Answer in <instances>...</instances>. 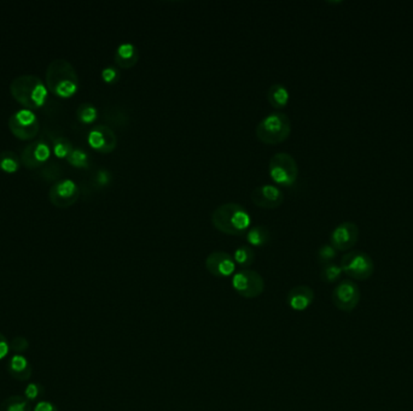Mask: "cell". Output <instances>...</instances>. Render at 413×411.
Here are the masks:
<instances>
[{
	"instance_id": "3",
	"label": "cell",
	"mask_w": 413,
	"mask_h": 411,
	"mask_svg": "<svg viewBox=\"0 0 413 411\" xmlns=\"http://www.w3.org/2000/svg\"><path fill=\"white\" fill-rule=\"evenodd\" d=\"M212 223L224 234L243 235L249 230L251 217L246 208L237 203H226L213 211Z\"/></svg>"
},
{
	"instance_id": "13",
	"label": "cell",
	"mask_w": 413,
	"mask_h": 411,
	"mask_svg": "<svg viewBox=\"0 0 413 411\" xmlns=\"http://www.w3.org/2000/svg\"><path fill=\"white\" fill-rule=\"evenodd\" d=\"M206 269L209 274L215 278H229L235 274L236 263L230 254L224 251H214L206 256Z\"/></svg>"
},
{
	"instance_id": "25",
	"label": "cell",
	"mask_w": 413,
	"mask_h": 411,
	"mask_svg": "<svg viewBox=\"0 0 413 411\" xmlns=\"http://www.w3.org/2000/svg\"><path fill=\"white\" fill-rule=\"evenodd\" d=\"M342 274H343V271H342L341 265H336V263H329V265L321 267L320 279L325 284H335L341 279Z\"/></svg>"
},
{
	"instance_id": "24",
	"label": "cell",
	"mask_w": 413,
	"mask_h": 411,
	"mask_svg": "<svg viewBox=\"0 0 413 411\" xmlns=\"http://www.w3.org/2000/svg\"><path fill=\"white\" fill-rule=\"evenodd\" d=\"M76 118L84 124H92L98 118V109L89 102L81 103L76 109Z\"/></svg>"
},
{
	"instance_id": "18",
	"label": "cell",
	"mask_w": 413,
	"mask_h": 411,
	"mask_svg": "<svg viewBox=\"0 0 413 411\" xmlns=\"http://www.w3.org/2000/svg\"><path fill=\"white\" fill-rule=\"evenodd\" d=\"M8 372L17 381H28L33 374L30 361L23 355H14L8 363Z\"/></svg>"
},
{
	"instance_id": "28",
	"label": "cell",
	"mask_w": 413,
	"mask_h": 411,
	"mask_svg": "<svg viewBox=\"0 0 413 411\" xmlns=\"http://www.w3.org/2000/svg\"><path fill=\"white\" fill-rule=\"evenodd\" d=\"M337 257V250L331 244L321 245L317 252V258L321 267L329 263H334V260Z\"/></svg>"
},
{
	"instance_id": "2",
	"label": "cell",
	"mask_w": 413,
	"mask_h": 411,
	"mask_svg": "<svg viewBox=\"0 0 413 411\" xmlns=\"http://www.w3.org/2000/svg\"><path fill=\"white\" fill-rule=\"evenodd\" d=\"M12 97L27 109L41 108L49 98V89L44 81L32 74H23L10 84Z\"/></svg>"
},
{
	"instance_id": "33",
	"label": "cell",
	"mask_w": 413,
	"mask_h": 411,
	"mask_svg": "<svg viewBox=\"0 0 413 411\" xmlns=\"http://www.w3.org/2000/svg\"><path fill=\"white\" fill-rule=\"evenodd\" d=\"M33 411H59L57 406L50 401H40L34 406Z\"/></svg>"
},
{
	"instance_id": "5",
	"label": "cell",
	"mask_w": 413,
	"mask_h": 411,
	"mask_svg": "<svg viewBox=\"0 0 413 411\" xmlns=\"http://www.w3.org/2000/svg\"><path fill=\"white\" fill-rule=\"evenodd\" d=\"M268 172L272 181L279 186H294L299 177L296 159L286 152H278L271 158Z\"/></svg>"
},
{
	"instance_id": "20",
	"label": "cell",
	"mask_w": 413,
	"mask_h": 411,
	"mask_svg": "<svg viewBox=\"0 0 413 411\" xmlns=\"http://www.w3.org/2000/svg\"><path fill=\"white\" fill-rule=\"evenodd\" d=\"M246 240L251 246L262 247L271 240L270 230L265 225H255L246 232Z\"/></svg>"
},
{
	"instance_id": "32",
	"label": "cell",
	"mask_w": 413,
	"mask_h": 411,
	"mask_svg": "<svg viewBox=\"0 0 413 411\" xmlns=\"http://www.w3.org/2000/svg\"><path fill=\"white\" fill-rule=\"evenodd\" d=\"M110 181H112V174L108 170L100 169L96 174V184H98V186H107Z\"/></svg>"
},
{
	"instance_id": "14",
	"label": "cell",
	"mask_w": 413,
	"mask_h": 411,
	"mask_svg": "<svg viewBox=\"0 0 413 411\" xmlns=\"http://www.w3.org/2000/svg\"><path fill=\"white\" fill-rule=\"evenodd\" d=\"M284 193L275 185L256 187L251 193V201L266 210H275L284 203Z\"/></svg>"
},
{
	"instance_id": "30",
	"label": "cell",
	"mask_w": 413,
	"mask_h": 411,
	"mask_svg": "<svg viewBox=\"0 0 413 411\" xmlns=\"http://www.w3.org/2000/svg\"><path fill=\"white\" fill-rule=\"evenodd\" d=\"M43 395H44V387L38 382H30L25 388V398L28 401H36Z\"/></svg>"
},
{
	"instance_id": "11",
	"label": "cell",
	"mask_w": 413,
	"mask_h": 411,
	"mask_svg": "<svg viewBox=\"0 0 413 411\" xmlns=\"http://www.w3.org/2000/svg\"><path fill=\"white\" fill-rule=\"evenodd\" d=\"M359 227L352 221H344L335 227L330 234V244L337 251H348L359 239Z\"/></svg>"
},
{
	"instance_id": "8",
	"label": "cell",
	"mask_w": 413,
	"mask_h": 411,
	"mask_svg": "<svg viewBox=\"0 0 413 411\" xmlns=\"http://www.w3.org/2000/svg\"><path fill=\"white\" fill-rule=\"evenodd\" d=\"M9 128L15 137L28 140L39 132V118L33 110L21 108L9 118Z\"/></svg>"
},
{
	"instance_id": "9",
	"label": "cell",
	"mask_w": 413,
	"mask_h": 411,
	"mask_svg": "<svg viewBox=\"0 0 413 411\" xmlns=\"http://www.w3.org/2000/svg\"><path fill=\"white\" fill-rule=\"evenodd\" d=\"M361 292L359 286L353 280H342L337 284L331 294L335 308L343 313H352L360 303Z\"/></svg>"
},
{
	"instance_id": "31",
	"label": "cell",
	"mask_w": 413,
	"mask_h": 411,
	"mask_svg": "<svg viewBox=\"0 0 413 411\" xmlns=\"http://www.w3.org/2000/svg\"><path fill=\"white\" fill-rule=\"evenodd\" d=\"M28 348H30V343L25 337H15L11 340L10 350H12L15 355H23Z\"/></svg>"
},
{
	"instance_id": "15",
	"label": "cell",
	"mask_w": 413,
	"mask_h": 411,
	"mask_svg": "<svg viewBox=\"0 0 413 411\" xmlns=\"http://www.w3.org/2000/svg\"><path fill=\"white\" fill-rule=\"evenodd\" d=\"M50 156L51 147L49 144L43 139H38L23 148L21 153V162L25 167L38 168L49 161Z\"/></svg>"
},
{
	"instance_id": "26",
	"label": "cell",
	"mask_w": 413,
	"mask_h": 411,
	"mask_svg": "<svg viewBox=\"0 0 413 411\" xmlns=\"http://www.w3.org/2000/svg\"><path fill=\"white\" fill-rule=\"evenodd\" d=\"M67 162L70 166L76 168H89V156L87 152L85 151L81 147H74L73 151L70 152V155L67 157Z\"/></svg>"
},
{
	"instance_id": "23",
	"label": "cell",
	"mask_w": 413,
	"mask_h": 411,
	"mask_svg": "<svg viewBox=\"0 0 413 411\" xmlns=\"http://www.w3.org/2000/svg\"><path fill=\"white\" fill-rule=\"evenodd\" d=\"M0 411H32L30 401L25 396H10L0 403Z\"/></svg>"
},
{
	"instance_id": "17",
	"label": "cell",
	"mask_w": 413,
	"mask_h": 411,
	"mask_svg": "<svg viewBox=\"0 0 413 411\" xmlns=\"http://www.w3.org/2000/svg\"><path fill=\"white\" fill-rule=\"evenodd\" d=\"M114 60L118 68H133L139 60V51L137 46L131 43H123L118 45V49L115 51Z\"/></svg>"
},
{
	"instance_id": "12",
	"label": "cell",
	"mask_w": 413,
	"mask_h": 411,
	"mask_svg": "<svg viewBox=\"0 0 413 411\" xmlns=\"http://www.w3.org/2000/svg\"><path fill=\"white\" fill-rule=\"evenodd\" d=\"M87 142L94 151L107 155L113 152L118 146V137L109 126L98 124L89 129Z\"/></svg>"
},
{
	"instance_id": "34",
	"label": "cell",
	"mask_w": 413,
	"mask_h": 411,
	"mask_svg": "<svg viewBox=\"0 0 413 411\" xmlns=\"http://www.w3.org/2000/svg\"><path fill=\"white\" fill-rule=\"evenodd\" d=\"M10 351V343L8 342L6 335L0 332V359H4Z\"/></svg>"
},
{
	"instance_id": "22",
	"label": "cell",
	"mask_w": 413,
	"mask_h": 411,
	"mask_svg": "<svg viewBox=\"0 0 413 411\" xmlns=\"http://www.w3.org/2000/svg\"><path fill=\"white\" fill-rule=\"evenodd\" d=\"M233 260H235V263L237 265L241 267L242 269H248L255 260V252H254L251 246L242 245L235 251Z\"/></svg>"
},
{
	"instance_id": "27",
	"label": "cell",
	"mask_w": 413,
	"mask_h": 411,
	"mask_svg": "<svg viewBox=\"0 0 413 411\" xmlns=\"http://www.w3.org/2000/svg\"><path fill=\"white\" fill-rule=\"evenodd\" d=\"M52 148H54V155L59 158H67L70 155V152L73 151L74 146L68 137H52Z\"/></svg>"
},
{
	"instance_id": "6",
	"label": "cell",
	"mask_w": 413,
	"mask_h": 411,
	"mask_svg": "<svg viewBox=\"0 0 413 411\" xmlns=\"http://www.w3.org/2000/svg\"><path fill=\"white\" fill-rule=\"evenodd\" d=\"M339 265L344 274L357 281H365L374 275V260L364 251L354 250L344 254Z\"/></svg>"
},
{
	"instance_id": "19",
	"label": "cell",
	"mask_w": 413,
	"mask_h": 411,
	"mask_svg": "<svg viewBox=\"0 0 413 411\" xmlns=\"http://www.w3.org/2000/svg\"><path fill=\"white\" fill-rule=\"evenodd\" d=\"M289 99H290V93L284 85H272L268 89L267 100L271 104V107H273L277 110L286 108V105L289 103Z\"/></svg>"
},
{
	"instance_id": "21",
	"label": "cell",
	"mask_w": 413,
	"mask_h": 411,
	"mask_svg": "<svg viewBox=\"0 0 413 411\" xmlns=\"http://www.w3.org/2000/svg\"><path fill=\"white\" fill-rule=\"evenodd\" d=\"M21 167V158L16 152L11 150L0 152V169L3 172L16 173Z\"/></svg>"
},
{
	"instance_id": "16",
	"label": "cell",
	"mask_w": 413,
	"mask_h": 411,
	"mask_svg": "<svg viewBox=\"0 0 413 411\" xmlns=\"http://www.w3.org/2000/svg\"><path fill=\"white\" fill-rule=\"evenodd\" d=\"M315 291L307 285L295 286L286 294V303L295 311H305L315 302Z\"/></svg>"
},
{
	"instance_id": "7",
	"label": "cell",
	"mask_w": 413,
	"mask_h": 411,
	"mask_svg": "<svg viewBox=\"0 0 413 411\" xmlns=\"http://www.w3.org/2000/svg\"><path fill=\"white\" fill-rule=\"evenodd\" d=\"M232 287L242 298L255 299L264 293L265 280L255 270L242 269L232 276Z\"/></svg>"
},
{
	"instance_id": "10",
	"label": "cell",
	"mask_w": 413,
	"mask_h": 411,
	"mask_svg": "<svg viewBox=\"0 0 413 411\" xmlns=\"http://www.w3.org/2000/svg\"><path fill=\"white\" fill-rule=\"evenodd\" d=\"M80 188L72 179H62L54 182L49 191L50 201L59 208L73 206L79 199Z\"/></svg>"
},
{
	"instance_id": "4",
	"label": "cell",
	"mask_w": 413,
	"mask_h": 411,
	"mask_svg": "<svg viewBox=\"0 0 413 411\" xmlns=\"http://www.w3.org/2000/svg\"><path fill=\"white\" fill-rule=\"evenodd\" d=\"M256 137L265 145H278L286 142L291 134V121L284 113H272L262 118L256 126Z\"/></svg>"
},
{
	"instance_id": "29",
	"label": "cell",
	"mask_w": 413,
	"mask_h": 411,
	"mask_svg": "<svg viewBox=\"0 0 413 411\" xmlns=\"http://www.w3.org/2000/svg\"><path fill=\"white\" fill-rule=\"evenodd\" d=\"M100 76H102V80H103L105 84L114 85L120 81L121 74H120V69L109 65V67H105L102 70Z\"/></svg>"
},
{
	"instance_id": "1",
	"label": "cell",
	"mask_w": 413,
	"mask_h": 411,
	"mask_svg": "<svg viewBox=\"0 0 413 411\" xmlns=\"http://www.w3.org/2000/svg\"><path fill=\"white\" fill-rule=\"evenodd\" d=\"M46 86L57 97H73L79 89V76L73 64L67 59H54L46 69Z\"/></svg>"
}]
</instances>
